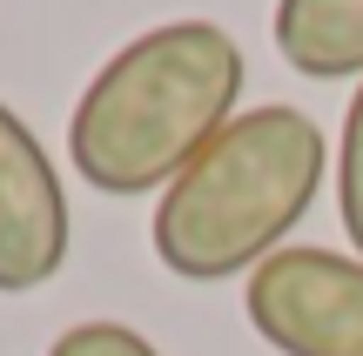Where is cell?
Returning <instances> with one entry per match:
<instances>
[{"label": "cell", "mask_w": 363, "mask_h": 356, "mask_svg": "<svg viewBox=\"0 0 363 356\" xmlns=\"http://www.w3.org/2000/svg\"><path fill=\"white\" fill-rule=\"evenodd\" d=\"M242 47L216 21H162L101 61L67 115V161L94 195H155L235 121Z\"/></svg>", "instance_id": "obj_1"}, {"label": "cell", "mask_w": 363, "mask_h": 356, "mask_svg": "<svg viewBox=\"0 0 363 356\" xmlns=\"http://www.w3.org/2000/svg\"><path fill=\"white\" fill-rule=\"evenodd\" d=\"M330 168V142L316 115L289 101L235 115L189 168L162 188L148 242L155 263L182 282H222L262 269L289 249V229L310 215Z\"/></svg>", "instance_id": "obj_2"}, {"label": "cell", "mask_w": 363, "mask_h": 356, "mask_svg": "<svg viewBox=\"0 0 363 356\" xmlns=\"http://www.w3.org/2000/svg\"><path fill=\"white\" fill-rule=\"evenodd\" d=\"M242 309L283 356H363V255L276 249L242 276Z\"/></svg>", "instance_id": "obj_3"}, {"label": "cell", "mask_w": 363, "mask_h": 356, "mask_svg": "<svg viewBox=\"0 0 363 356\" xmlns=\"http://www.w3.org/2000/svg\"><path fill=\"white\" fill-rule=\"evenodd\" d=\"M67 188L40 134L0 101V296H27L67 263Z\"/></svg>", "instance_id": "obj_4"}, {"label": "cell", "mask_w": 363, "mask_h": 356, "mask_svg": "<svg viewBox=\"0 0 363 356\" xmlns=\"http://www.w3.org/2000/svg\"><path fill=\"white\" fill-rule=\"evenodd\" d=\"M276 54L303 81H363V0H276Z\"/></svg>", "instance_id": "obj_5"}, {"label": "cell", "mask_w": 363, "mask_h": 356, "mask_svg": "<svg viewBox=\"0 0 363 356\" xmlns=\"http://www.w3.org/2000/svg\"><path fill=\"white\" fill-rule=\"evenodd\" d=\"M337 209H343V236L363 255V81L343 108V148H337Z\"/></svg>", "instance_id": "obj_6"}, {"label": "cell", "mask_w": 363, "mask_h": 356, "mask_svg": "<svg viewBox=\"0 0 363 356\" xmlns=\"http://www.w3.org/2000/svg\"><path fill=\"white\" fill-rule=\"evenodd\" d=\"M48 356H162V350L128 323H67L48 343Z\"/></svg>", "instance_id": "obj_7"}]
</instances>
